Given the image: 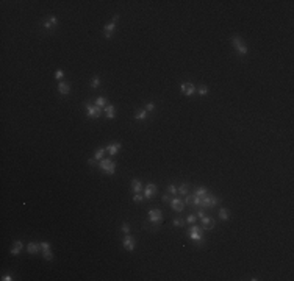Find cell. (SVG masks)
<instances>
[{"label": "cell", "instance_id": "d4e9b609", "mask_svg": "<svg viewBox=\"0 0 294 281\" xmlns=\"http://www.w3.org/2000/svg\"><path fill=\"white\" fill-rule=\"evenodd\" d=\"M106 153V150L105 149H99V150H96V153H94V158L96 159H99V161H100V159H103V155Z\"/></svg>", "mask_w": 294, "mask_h": 281}, {"label": "cell", "instance_id": "ffe728a7", "mask_svg": "<svg viewBox=\"0 0 294 281\" xmlns=\"http://www.w3.org/2000/svg\"><path fill=\"white\" fill-rule=\"evenodd\" d=\"M39 248H41V245H39V244H35V242H30L28 245H27V250H28V253H31V255L38 253Z\"/></svg>", "mask_w": 294, "mask_h": 281}, {"label": "cell", "instance_id": "836d02e7", "mask_svg": "<svg viewBox=\"0 0 294 281\" xmlns=\"http://www.w3.org/2000/svg\"><path fill=\"white\" fill-rule=\"evenodd\" d=\"M197 220V216H196V214H191V216H188V219H186V222H188V223H194Z\"/></svg>", "mask_w": 294, "mask_h": 281}, {"label": "cell", "instance_id": "5b68a950", "mask_svg": "<svg viewBox=\"0 0 294 281\" xmlns=\"http://www.w3.org/2000/svg\"><path fill=\"white\" fill-rule=\"evenodd\" d=\"M122 245H124L125 250L131 251V250H135V247H136V240H135V237L128 233V234L124 237V240H122Z\"/></svg>", "mask_w": 294, "mask_h": 281}, {"label": "cell", "instance_id": "7c38bea8", "mask_svg": "<svg viewBox=\"0 0 294 281\" xmlns=\"http://www.w3.org/2000/svg\"><path fill=\"white\" fill-rule=\"evenodd\" d=\"M58 92L61 94V95H68V94L71 92V85L68 81H60L58 83Z\"/></svg>", "mask_w": 294, "mask_h": 281}, {"label": "cell", "instance_id": "4dcf8cb0", "mask_svg": "<svg viewBox=\"0 0 294 281\" xmlns=\"http://www.w3.org/2000/svg\"><path fill=\"white\" fill-rule=\"evenodd\" d=\"M142 198H144V197H142V195H141L139 192H138V194H133V202L139 203V202H142Z\"/></svg>", "mask_w": 294, "mask_h": 281}, {"label": "cell", "instance_id": "7402d4cb", "mask_svg": "<svg viewBox=\"0 0 294 281\" xmlns=\"http://www.w3.org/2000/svg\"><path fill=\"white\" fill-rule=\"evenodd\" d=\"M147 119V111L145 110H139L135 113V120H144Z\"/></svg>", "mask_w": 294, "mask_h": 281}, {"label": "cell", "instance_id": "83f0119b", "mask_svg": "<svg viewBox=\"0 0 294 281\" xmlns=\"http://www.w3.org/2000/svg\"><path fill=\"white\" fill-rule=\"evenodd\" d=\"M44 259H47V261H52V259H53V255H52L50 248H49V250H44Z\"/></svg>", "mask_w": 294, "mask_h": 281}, {"label": "cell", "instance_id": "e575fe53", "mask_svg": "<svg viewBox=\"0 0 294 281\" xmlns=\"http://www.w3.org/2000/svg\"><path fill=\"white\" fill-rule=\"evenodd\" d=\"M121 228H122V231H124L125 234H128V233H130V225H128V223H122Z\"/></svg>", "mask_w": 294, "mask_h": 281}, {"label": "cell", "instance_id": "30bf717a", "mask_svg": "<svg viewBox=\"0 0 294 281\" xmlns=\"http://www.w3.org/2000/svg\"><path fill=\"white\" fill-rule=\"evenodd\" d=\"M171 206H172L174 211L182 212L183 208H185V203H183V200H180V198H172V200H171Z\"/></svg>", "mask_w": 294, "mask_h": 281}, {"label": "cell", "instance_id": "3957f363", "mask_svg": "<svg viewBox=\"0 0 294 281\" xmlns=\"http://www.w3.org/2000/svg\"><path fill=\"white\" fill-rule=\"evenodd\" d=\"M218 197H215V195H205L202 200H200V206L202 208H213V206H216L218 205Z\"/></svg>", "mask_w": 294, "mask_h": 281}, {"label": "cell", "instance_id": "f546056e", "mask_svg": "<svg viewBox=\"0 0 294 281\" xmlns=\"http://www.w3.org/2000/svg\"><path fill=\"white\" fill-rule=\"evenodd\" d=\"M147 113L149 111H153L155 110V103H152V102H149V103H145V108H144Z\"/></svg>", "mask_w": 294, "mask_h": 281}, {"label": "cell", "instance_id": "52a82bcc", "mask_svg": "<svg viewBox=\"0 0 294 281\" xmlns=\"http://www.w3.org/2000/svg\"><path fill=\"white\" fill-rule=\"evenodd\" d=\"M86 111H88V116H89L91 119H97V117L100 116V113H102L97 105H91V103L86 105Z\"/></svg>", "mask_w": 294, "mask_h": 281}, {"label": "cell", "instance_id": "ba28073f", "mask_svg": "<svg viewBox=\"0 0 294 281\" xmlns=\"http://www.w3.org/2000/svg\"><path fill=\"white\" fill-rule=\"evenodd\" d=\"M180 89H182V94H185V95H188V97L196 94V86L193 83H182Z\"/></svg>", "mask_w": 294, "mask_h": 281}, {"label": "cell", "instance_id": "1f68e13d", "mask_svg": "<svg viewBox=\"0 0 294 281\" xmlns=\"http://www.w3.org/2000/svg\"><path fill=\"white\" fill-rule=\"evenodd\" d=\"M63 77H64V72H63L61 69H58V70L55 72V78L58 80V81H61V78H63Z\"/></svg>", "mask_w": 294, "mask_h": 281}, {"label": "cell", "instance_id": "8d00e7d4", "mask_svg": "<svg viewBox=\"0 0 294 281\" xmlns=\"http://www.w3.org/2000/svg\"><path fill=\"white\" fill-rule=\"evenodd\" d=\"M39 245H41L42 250H49V248H50V244H49V242H41Z\"/></svg>", "mask_w": 294, "mask_h": 281}, {"label": "cell", "instance_id": "4fadbf2b", "mask_svg": "<svg viewBox=\"0 0 294 281\" xmlns=\"http://www.w3.org/2000/svg\"><path fill=\"white\" fill-rule=\"evenodd\" d=\"M22 248H24V244H22V240H14V244H13V247H11V250H9V253L11 255H19V253L22 251Z\"/></svg>", "mask_w": 294, "mask_h": 281}, {"label": "cell", "instance_id": "603a6c76", "mask_svg": "<svg viewBox=\"0 0 294 281\" xmlns=\"http://www.w3.org/2000/svg\"><path fill=\"white\" fill-rule=\"evenodd\" d=\"M219 217H221V220H229V219H230L229 209H225V208H221V209H219Z\"/></svg>", "mask_w": 294, "mask_h": 281}, {"label": "cell", "instance_id": "4316f807", "mask_svg": "<svg viewBox=\"0 0 294 281\" xmlns=\"http://www.w3.org/2000/svg\"><path fill=\"white\" fill-rule=\"evenodd\" d=\"M96 103H97L99 108H103V106H106V99H105V97H97Z\"/></svg>", "mask_w": 294, "mask_h": 281}, {"label": "cell", "instance_id": "6da1fadb", "mask_svg": "<svg viewBox=\"0 0 294 281\" xmlns=\"http://www.w3.org/2000/svg\"><path fill=\"white\" fill-rule=\"evenodd\" d=\"M105 173H110V175H113V173L116 172V163L111 161L110 158H105V159H100V166H99Z\"/></svg>", "mask_w": 294, "mask_h": 281}, {"label": "cell", "instance_id": "f1b7e54d", "mask_svg": "<svg viewBox=\"0 0 294 281\" xmlns=\"http://www.w3.org/2000/svg\"><path fill=\"white\" fill-rule=\"evenodd\" d=\"M99 85H100V78L94 77V78H92V81H91V86L92 88H99Z\"/></svg>", "mask_w": 294, "mask_h": 281}, {"label": "cell", "instance_id": "f35d334b", "mask_svg": "<svg viewBox=\"0 0 294 281\" xmlns=\"http://www.w3.org/2000/svg\"><path fill=\"white\" fill-rule=\"evenodd\" d=\"M171 200H172V198H171V195H169V194L163 195V202H171Z\"/></svg>", "mask_w": 294, "mask_h": 281}, {"label": "cell", "instance_id": "9c48e42d", "mask_svg": "<svg viewBox=\"0 0 294 281\" xmlns=\"http://www.w3.org/2000/svg\"><path fill=\"white\" fill-rule=\"evenodd\" d=\"M156 194V184H153V183H149L145 186V189H144V197L145 198H150V197H153Z\"/></svg>", "mask_w": 294, "mask_h": 281}, {"label": "cell", "instance_id": "484cf974", "mask_svg": "<svg viewBox=\"0 0 294 281\" xmlns=\"http://www.w3.org/2000/svg\"><path fill=\"white\" fill-rule=\"evenodd\" d=\"M177 192H178L180 195H186V194H188V184H182L178 189H177Z\"/></svg>", "mask_w": 294, "mask_h": 281}, {"label": "cell", "instance_id": "9a60e30c", "mask_svg": "<svg viewBox=\"0 0 294 281\" xmlns=\"http://www.w3.org/2000/svg\"><path fill=\"white\" fill-rule=\"evenodd\" d=\"M114 28H116V23H113V22L106 23V25L103 27V33H105V38H111V36H113V31H114Z\"/></svg>", "mask_w": 294, "mask_h": 281}, {"label": "cell", "instance_id": "7a4b0ae2", "mask_svg": "<svg viewBox=\"0 0 294 281\" xmlns=\"http://www.w3.org/2000/svg\"><path fill=\"white\" fill-rule=\"evenodd\" d=\"M232 45L238 50V53L239 55H247V52H249V49H247V45L243 42V39L241 38H238V36H233L232 38Z\"/></svg>", "mask_w": 294, "mask_h": 281}, {"label": "cell", "instance_id": "60d3db41", "mask_svg": "<svg viewBox=\"0 0 294 281\" xmlns=\"http://www.w3.org/2000/svg\"><path fill=\"white\" fill-rule=\"evenodd\" d=\"M96 161H97V159L92 158V159H89V161H88V164H89V166H96Z\"/></svg>", "mask_w": 294, "mask_h": 281}, {"label": "cell", "instance_id": "b9f144b4", "mask_svg": "<svg viewBox=\"0 0 294 281\" xmlns=\"http://www.w3.org/2000/svg\"><path fill=\"white\" fill-rule=\"evenodd\" d=\"M117 20H119V14H114V16H113V23H116Z\"/></svg>", "mask_w": 294, "mask_h": 281}, {"label": "cell", "instance_id": "8992f818", "mask_svg": "<svg viewBox=\"0 0 294 281\" xmlns=\"http://www.w3.org/2000/svg\"><path fill=\"white\" fill-rule=\"evenodd\" d=\"M149 220L150 222H153V223H160L163 220V212L160 211V209H150L149 211Z\"/></svg>", "mask_w": 294, "mask_h": 281}, {"label": "cell", "instance_id": "d6986e66", "mask_svg": "<svg viewBox=\"0 0 294 281\" xmlns=\"http://www.w3.org/2000/svg\"><path fill=\"white\" fill-rule=\"evenodd\" d=\"M105 113H106V117H108V119H114L116 117V108H114V106L113 105H110V106H105Z\"/></svg>", "mask_w": 294, "mask_h": 281}, {"label": "cell", "instance_id": "cb8c5ba5", "mask_svg": "<svg viewBox=\"0 0 294 281\" xmlns=\"http://www.w3.org/2000/svg\"><path fill=\"white\" fill-rule=\"evenodd\" d=\"M196 92L199 94V95H207V94H208V88H207L205 85H202V86H199V88L196 89Z\"/></svg>", "mask_w": 294, "mask_h": 281}, {"label": "cell", "instance_id": "e0dca14e", "mask_svg": "<svg viewBox=\"0 0 294 281\" xmlns=\"http://www.w3.org/2000/svg\"><path fill=\"white\" fill-rule=\"evenodd\" d=\"M57 23H58V19H57L55 16H50V17L44 22V28H47V30H49V28H53Z\"/></svg>", "mask_w": 294, "mask_h": 281}, {"label": "cell", "instance_id": "5bb4252c", "mask_svg": "<svg viewBox=\"0 0 294 281\" xmlns=\"http://www.w3.org/2000/svg\"><path fill=\"white\" fill-rule=\"evenodd\" d=\"M105 150L108 152V153H110L111 156H113V155H117V152L121 150V144H119V142L110 144V145H106V147H105Z\"/></svg>", "mask_w": 294, "mask_h": 281}, {"label": "cell", "instance_id": "ac0fdd59", "mask_svg": "<svg viewBox=\"0 0 294 281\" xmlns=\"http://www.w3.org/2000/svg\"><path fill=\"white\" fill-rule=\"evenodd\" d=\"M131 191L135 192V194H138V192L142 191V186H141V181H139V180H131Z\"/></svg>", "mask_w": 294, "mask_h": 281}, {"label": "cell", "instance_id": "74e56055", "mask_svg": "<svg viewBox=\"0 0 294 281\" xmlns=\"http://www.w3.org/2000/svg\"><path fill=\"white\" fill-rule=\"evenodd\" d=\"M196 216H197L199 219H202V217H205V211H204V209H200V211H197V214H196Z\"/></svg>", "mask_w": 294, "mask_h": 281}, {"label": "cell", "instance_id": "2e32d148", "mask_svg": "<svg viewBox=\"0 0 294 281\" xmlns=\"http://www.w3.org/2000/svg\"><path fill=\"white\" fill-rule=\"evenodd\" d=\"M200 197H197V195H188L186 197V200H185V203L186 205H200Z\"/></svg>", "mask_w": 294, "mask_h": 281}, {"label": "cell", "instance_id": "277c9868", "mask_svg": "<svg viewBox=\"0 0 294 281\" xmlns=\"http://www.w3.org/2000/svg\"><path fill=\"white\" fill-rule=\"evenodd\" d=\"M189 236H191V239L194 240V242H200V240H204V239H202V228L197 226V225H193V226H191Z\"/></svg>", "mask_w": 294, "mask_h": 281}, {"label": "cell", "instance_id": "d6a6232c", "mask_svg": "<svg viewBox=\"0 0 294 281\" xmlns=\"http://www.w3.org/2000/svg\"><path fill=\"white\" fill-rule=\"evenodd\" d=\"M167 192H169V194H172V195H174V194H177V187L174 186V184H169V186H167Z\"/></svg>", "mask_w": 294, "mask_h": 281}, {"label": "cell", "instance_id": "44dd1931", "mask_svg": "<svg viewBox=\"0 0 294 281\" xmlns=\"http://www.w3.org/2000/svg\"><path fill=\"white\" fill-rule=\"evenodd\" d=\"M207 192H208V189L205 186H200V187H197L196 189V194L194 195H197V197H200V198H204L205 195H207Z\"/></svg>", "mask_w": 294, "mask_h": 281}, {"label": "cell", "instance_id": "ab89813d", "mask_svg": "<svg viewBox=\"0 0 294 281\" xmlns=\"http://www.w3.org/2000/svg\"><path fill=\"white\" fill-rule=\"evenodd\" d=\"M2 279H3V281H11V279H13V276H11V275H3V276H2Z\"/></svg>", "mask_w": 294, "mask_h": 281}, {"label": "cell", "instance_id": "8fae6325", "mask_svg": "<svg viewBox=\"0 0 294 281\" xmlns=\"http://www.w3.org/2000/svg\"><path fill=\"white\" fill-rule=\"evenodd\" d=\"M200 220H202V228L204 230H213V228H215V219H211V217H202V219H200Z\"/></svg>", "mask_w": 294, "mask_h": 281}, {"label": "cell", "instance_id": "d590c367", "mask_svg": "<svg viewBox=\"0 0 294 281\" xmlns=\"http://www.w3.org/2000/svg\"><path fill=\"white\" fill-rule=\"evenodd\" d=\"M174 225H175V226H183V225H185V220H183V219H175V220H174Z\"/></svg>", "mask_w": 294, "mask_h": 281}]
</instances>
